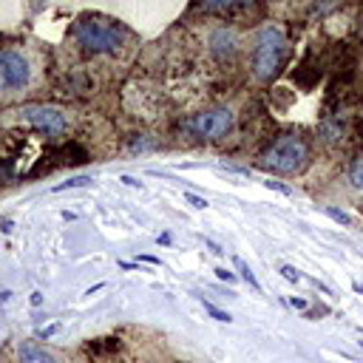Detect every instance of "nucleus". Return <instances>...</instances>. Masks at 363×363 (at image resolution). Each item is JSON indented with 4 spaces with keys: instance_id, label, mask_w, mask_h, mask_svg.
Instances as JSON below:
<instances>
[{
    "instance_id": "15",
    "label": "nucleus",
    "mask_w": 363,
    "mask_h": 363,
    "mask_svg": "<svg viewBox=\"0 0 363 363\" xmlns=\"http://www.w3.org/2000/svg\"><path fill=\"white\" fill-rule=\"evenodd\" d=\"M281 276H284L287 281H292V284H298L301 278H304V276H301V272H298L295 267H290V264H284V267H281Z\"/></svg>"
},
{
    "instance_id": "8",
    "label": "nucleus",
    "mask_w": 363,
    "mask_h": 363,
    "mask_svg": "<svg viewBox=\"0 0 363 363\" xmlns=\"http://www.w3.org/2000/svg\"><path fill=\"white\" fill-rule=\"evenodd\" d=\"M318 134H321V139L326 145H341L344 136H346V123L341 119V114H326V119L321 123Z\"/></svg>"
},
{
    "instance_id": "7",
    "label": "nucleus",
    "mask_w": 363,
    "mask_h": 363,
    "mask_svg": "<svg viewBox=\"0 0 363 363\" xmlns=\"http://www.w3.org/2000/svg\"><path fill=\"white\" fill-rule=\"evenodd\" d=\"M207 46H210V54L224 63V60H233V57L238 54L241 37H238V32H236L233 26H219V28H213V32H210Z\"/></svg>"
},
{
    "instance_id": "2",
    "label": "nucleus",
    "mask_w": 363,
    "mask_h": 363,
    "mask_svg": "<svg viewBox=\"0 0 363 363\" xmlns=\"http://www.w3.org/2000/svg\"><path fill=\"white\" fill-rule=\"evenodd\" d=\"M312 159V145L301 131H287L272 139L258 157V168L281 176H295L301 173Z\"/></svg>"
},
{
    "instance_id": "13",
    "label": "nucleus",
    "mask_w": 363,
    "mask_h": 363,
    "mask_svg": "<svg viewBox=\"0 0 363 363\" xmlns=\"http://www.w3.org/2000/svg\"><path fill=\"white\" fill-rule=\"evenodd\" d=\"M236 267H238V272H241V278H245V281H247V284H250L253 290H261V284H258V278L253 276V269H250V267H247L245 261H241V258H236Z\"/></svg>"
},
{
    "instance_id": "16",
    "label": "nucleus",
    "mask_w": 363,
    "mask_h": 363,
    "mask_svg": "<svg viewBox=\"0 0 363 363\" xmlns=\"http://www.w3.org/2000/svg\"><path fill=\"white\" fill-rule=\"evenodd\" d=\"M185 199H188V204H191V207H196V210H204V207H207V199H202V196L185 193Z\"/></svg>"
},
{
    "instance_id": "19",
    "label": "nucleus",
    "mask_w": 363,
    "mask_h": 363,
    "mask_svg": "<svg viewBox=\"0 0 363 363\" xmlns=\"http://www.w3.org/2000/svg\"><path fill=\"white\" fill-rule=\"evenodd\" d=\"M267 188H276V191H281V193H290V188H284L281 182H267Z\"/></svg>"
},
{
    "instance_id": "22",
    "label": "nucleus",
    "mask_w": 363,
    "mask_h": 363,
    "mask_svg": "<svg viewBox=\"0 0 363 363\" xmlns=\"http://www.w3.org/2000/svg\"><path fill=\"white\" fill-rule=\"evenodd\" d=\"M360 346H363V341H360Z\"/></svg>"
},
{
    "instance_id": "5",
    "label": "nucleus",
    "mask_w": 363,
    "mask_h": 363,
    "mask_svg": "<svg viewBox=\"0 0 363 363\" xmlns=\"http://www.w3.org/2000/svg\"><path fill=\"white\" fill-rule=\"evenodd\" d=\"M20 116L46 139H60L69 134V114L57 105H26Z\"/></svg>"
},
{
    "instance_id": "10",
    "label": "nucleus",
    "mask_w": 363,
    "mask_h": 363,
    "mask_svg": "<svg viewBox=\"0 0 363 363\" xmlns=\"http://www.w3.org/2000/svg\"><path fill=\"white\" fill-rule=\"evenodd\" d=\"M199 9L207 15H238V12H247L250 3H202Z\"/></svg>"
},
{
    "instance_id": "1",
    "label": "nucleus",
    "mask_w": 363,
    "mask_h": 363,
    "mask_svg": "<svg viewBox=\"0 0 363 363\" xmlns=\"http://www.w3.org/2000/svg\"><path fill=\"white\" fill-rule=\"evenodd\" d=\"M71 40L88 57L119 54L128 43V28L116 17H108V15H100V12H85L71 26Z\"/></svg>"
},
{
    "instance_id": "18",
    "label": "nucleus",
    "mask_w": 363,
    "mask_h": 363,
    "mask_svg": "<svg viewBox=\"0 0 363 363\" xmlns=\"http://www.w3.org/2000/svg\"><path fill=\"white\" fill-rule=\"evenodd\" d=\"M216 276H219L222 281H227V284H233V281H236V272H230V269H224V267H219V269H216Z\"/></svg>"
},
{
    "instance_id": "14",
    "label": "nucleus",
    "mask_w": 363,
    "mask_h": 363,
    "mask_svg": "<svg viewBox=\"0 0 363 363\" xmlns=\"http://www.w3.org/2000/svg\"><path fill=\"white\" fill-rule=\"evenodd\" d=\"M202 304H204V310H207L210 315H213L216 321H222V324H230V321H233V318H230V312H224V310H219V307L213 304V301H204V298H202Z\"/></svg>"
},
{
    "instance_id": "6",
    "label": "nucleus",
    "mask_w": 363,
    "mask_h": 363,
    "mask_svg": "<svg viewBox=\"0 0 363 363\" xmlns=\"http://www.w3.org/2000/svg\"><path fill=\"white\" fill-rule=\"evenodd\" d=\"M32 80V66L20 51L0 48V94H12L20 91Z\"/></svg>"
},
{
    "instance_id": "3",
    "label": "nucleus",
    "mask_w": 363,
    "mask_h": 363,
    "mask_svg": "<svg viewBox=\"0 0 363 363\" xmlns=\"http://www.w3.org/2000/svg\"><path fill=\"white\" fill-rule=\"evenodd\" d=\"M287 35L281 32V26L267 23L256 32L253 40V74L261 82H269L272 77H278V71L287 63Z\"/></svg>"
},
{
    "instance_id": "21",
    "label": "nucleus",
    "mask_w": 363,
    "mask_h": 363,
    "mask_svg": "<svg viewBox=\"0 0 363 363\" xmlns=\"http://www.w3.org/2000/svg\"><path fill=\"white\" fill-rule=\"evenodd\" d=\"M352 290H355V292H360V295H363V284H357V281H355V284H352Z\"/></svg>"
},
{
    "instance_id": "11",
    "label": "nucleus",
    "mask_w": 363,
    "mask_h": 363,
    "mask_svg": "<svg viewBox=\"0 0 363 363\" xmlns=\"http://www.w3.org/2000/svg\"><path fill=\"white\" fill-rule=\"evenodd\" d=\"M349 182H352V188H355V191L363 193V154L352 162V168H349Z\"/></svg>"
},
{
    "instance_id": "9",
    "label": "nucleus",
    "mask_w": 363,
    "mask_h": 363,
    "mask_svg": "<svg viewBox=\"0 0 363 363\" xmlns=\"http://www.w3.org/2000/svg\"><path fill=\"white\" fill-rule=\"evenodd\" d=\"M17 363H57L43 346H37L35 341H23L17 346Z\"/></svg>"
},
{
    "instance_id": "4",
    "label": "nucleus",
    "mask_w": 363,
    "mask_h": 363,
    "mask_svg": "<svg viewBox=\"0 0 363 363\" xmlns=\"http://www.w3.org/2000/svg\"><path fill=\"white\" fill-rule=\"evenodd\" d=\"M233 128H236V114L230 108H207V111H199L191 119H185V131L193 134L196 139H204V142L224 139Z\"/></svg>"
},
{
    "instance_id": "20",
    "label": "nucleus",
    "mask_w": 363,
    "mask_h": 363,
    "mask_svg": "<svg viewBox=\"0 0 363 363\" xmlns=\"http://www.w3.org/2000/svg\"><path fill=\"white\" fill-rule=\"evenodd\" d=\"M290 304H292V307H298V310H307V301H304V298H292Z\"/></svg>"
},
{
    "instance_id": "12",
    "label": "nucleus",
    "mask_w": 363,
    "mask_h": 363,
    "mask_svg": "<svg viewBox=\"0 0 363 363\" xmlns=\"http://www.w3.org/2000/svg\"><path fill=\"white\" fill-rule=\"evenodd\" d=\"M324 213L332 219V222H338L341 227H352L355 222H352V216L349 213H344V210H338V207H324Z\"/></svg>"
},
{
    "instance_id": "17",
    "label": "nucleus",
    "mask_w": 363,
    "mask_h": 363,
    "mask_svg": "<svg viewBox=\"0 0 363 363\" xmlns=\"http://www.w3.org/2000/svg\"><path fill=\"white\" fill-rule=\"evenodd\" d=\"M88 182H91L88 176H77V179H71V182H69V185H60L57 191H66V188H80V185H88Z\"/></svg>"
}]
</instances>
